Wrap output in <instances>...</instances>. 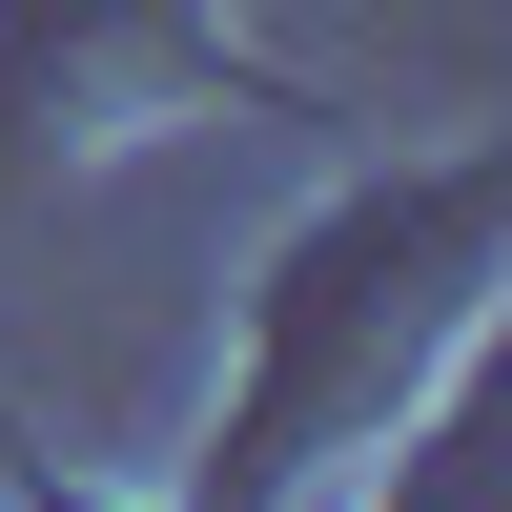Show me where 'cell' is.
<instances>
[{"label":"cell","instance_id":"obj_1","mask_svg":"<svg viewBox=\"0 0 512 512\" xmlns=\"http://www.w3.org/2000/svg\"><path fill=\"white\" fill-rule=\"evenodd\" d=\"M492 267H512V144L328 205L267 267V308H246V390H226V431H205L185 512H287L349 431H390V410L492 328Z\"/></svg>","mask_w":512,"mask_h":512},{"label":"cell","instance_id":"obj_2","mask_svg":"<svg viewBox=\"0 0 512 512\" xmlns=\"http://www.w3.org/2000/svg\"><path fill=\"white\" fill-rule=\"evenodd\" d=\"M205 82H246L205 0H0V144H41V103L103 144L123 103H205Z\"/></svg>","mask_w":512,"mask_h":512},{"label":"cell","instance_id":"obj_3","mask_svg":"<svg viewBox=\"0 0 512 512\" xmlns=\"http://www.w3.org/2000/svg\"><path fill=\"white\" fill-rule=\"evenodd\" d=\"M390 512H512V308L472 328V369L431 390V431L390 451Z\"/></svg>","mask_w":512,"mask_h":512},{"label":"cell","instance_id":"obj_4","mask_svg":"<svg viewBox=\"0 0 512 512\" xmlns=\"http://www.w3.org/2000/svg\"><path fill=\"white\" fill-rule=\"evenodd\" d=\"M41 512H103V492H41Z\"/></svg>","mask_w":512,"mask_h":512}]
</instances>
